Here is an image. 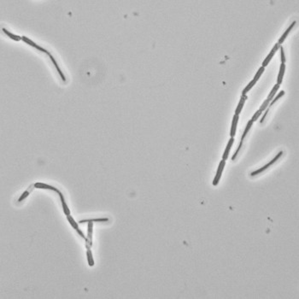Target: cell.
<instances>
[{"instance_id": "11", "label": "cell", "mask_w": 299, "mask_h": 299, "mask_svg": "<svg viewBox=\"0 0 299 299\" xmlns=\"http://www.w3.org/2000/svg\"><path fill=\"white\" fill-rule=\"evenodd\" d=\"M285 68L286 66L284 63H281L280 66H279V75H278V77H277V84L278 85H281L282 83V80H283V78H284V74L285 71Z\"/></svg>"}, {"instance_id": "6", "label": "cell", "mask_w": 299, "mask_h": 299, "mask_svg": "<svg viewBox=\"0 0 299 299\" xmlns=\"http://www.w3.org/2000/svg\"><path fill=\"white\" fill-rule=\"evenodd\" d=\"M67 219H68V220H69V222L70 223V225L73 227V228H75L76 231H77V233H79V234L81 236V238L82 239H85V235H84V233H82V231L79 228V225L77 224V222L75 221V220H74V218L71 216V215H67Z\"/></svg>"}, {"instance_id": "18", "label": "cell", "mask_w": 299, "mask_h": 299, "mask_svg": "<svg viewBox=\"0 0 299 299\" xmlns=\"http://www.w3.org/2000/svg\"><path fill=\"white\" fill-rule=\"evenodd\" d=\"M269 104H270V101H269V100H268V99H266L264 102H263V104L261 105V107H260L259 110H261V111H264L266 109H268V108Z\"/></svg>"}, {"instance_id": "12", "label": "cell", "mask_w": 299, "mask_h": 299, "mask_svg": "<svg viewBox=\"0 0 299 299\" xmlns=\"http://www.w3.org/2000/svg\"><path fill=\"white\" fill-rule=\"evenodd\" d=\"M34 187H36V188H40V189L52 190V191H55L56 192H58V191H59V190L56 189V188L54 187V186H51L50 185L45 184V183H40V182H38V183L34 184Z\"/></svg>"}, {"instance_id": "23", "label": "cell", "mask_w": 299, "mask_h": 299, "mask_svg": "<svg viewBox=\"0 0 299 299\" xmlns=\"http://www.w3.org/2000/svg\"><path fill=\"white\" fill-rule=\"evenodd\" d=\"M268 110H269L268 108L266 110V111H265V113H264V115H262V118L261 119V123H262V122H263V121H264V119L266 118V116H267V115H268Z\"/></svg>"}, {"instance_id": "19", "label": "cell", "mask_w": 299, "mask_h": 299, "mask_svg": "<svg viewBox=\"0 0 299 299\" xmlns=\"http://www.w3.org/2000/svg\"><path fill=\"white\" fill-rule=\"evenodd\" d=\"M262 111H261L260 110H258L256 113L254 114V115H252V118H251V121L254 122V121H257L258 120V118H259V116L261 115H262Z\"/></svg>"}, {"instance_id": "3", "label": "cell", "mask_w": 299, "mask_h": 299, "mask_svg": "<svg viewBox=\"0 0 299 299\" xmlns=\"http://www.w3.org/2000/svg\"><path fill=\"white\" fill-rule=\"evenodd\" d=\"M282 154H283V151H280V152H279L278 154L276 155L274 157V159L273 160H271L270 162H269L268 163H267L266 165H264L263 167H262L261 169H257V170H255V171H253L251 174H250V176H256V175H259V174H261V173H262V172H264L265 170L266 169H268L269 167L270 166H272V165L274 164V162H277L278 160L279 159V157L282 156Z\"/></svg>"}, {"instance_id": "2", "label": "cell", "mask_w": 299, "mask_h": 299, "mask_svg": "<svg viewBox=\"0 0 299 299\" xmlns=\"http://www.w3.org/2000/svg\"><path fill=\"white\" fill-rule=\"evenodd\" d=\"M85 222H88V224H87V239H85V246H86V249H88L91 248L92 244V240L93 223L91 220H83L80 221V223H85Z\"/></svg>"}, {"instance_id": "5", "label": "cell", "mask_w": 299, "mask_h": 299, "mask_svg": "<svg viewBox=\"0 0 299 299\" xmlns=\"http://www.w3.org/2000/svg\"><path fill=\"white\" fill-rule=\"evenodd\" d=\"M279 47H280V45H279L278 43H277V44H275V45H274L273 49L271 50V51L269 52L268 55L267 56V57H266V58L264 59V61L262 62V67H263V68H266V67L268 65V63H270V61H271V60H272V58L274 57V54L276 53V51H277V50L279 49Z\"/></svg>"}, {"instance_id": "14", "label": "cell", "mask_w": 299, "mask_h": 299, "mask_svg": "<svg viewBox=\"0 0 299 299\" xmlns=\"http://www.w3.org/2000/svg\"><path fill=\"white\" fill-rule=\"evenodd\" d=\"M253 123H254V122H253L251 120H249V121H248V123H247L246 127H245V129H244V133H243V135H242V138H241V143H243V141H244V140L245 139V137H246L247 133H249V131L250 130V128H251V127H252Z\"/></svg>"}, {"instance_id": "13", "label": "cell", "mask_w": 299, "mask_h": 299, "mask_svg": "<svg viewBox=\"0 0 299 299\" xmlns=\"http://www.w3.org/2000/svg\"><path fill=\"white\" fill-rule=\"evenodd\" d=\"M57 193H58V195H59L60 199H61V202H62V205H63V212H64V214H66V215H69L70 214L69 209V207H68V204H66V202H65L64 198H63V194H62V192H60V191H59Z\"/></svg>"}, {"instance_id": "16", "label": "cell", "mask_w": 299, "mask_h": 299, "mask_svg": "<svg viewBox=\"0 0 299 299\" xmlns=\"http://www.w3.org/2000/svg\"><path fill=\"white\" fill-rule=\"evenodd\" d=\"M86 256H87V262H88V264L91 267H92L94 265V261H93V257H92V251L90 250V249H87L86 251Z\"/></svg>"}, {"instance_id": "7", "label": "cell", "mask_w": 299, "mask_h": 299, "mask_svg": "<svg viewBox=\"0 0 299 299\" xmlns=\"http://www.w3.org/2000/svg\"><path fill=\"white\" fill-rule=\"evenodd\" d=\"M239 120V115H234L233 117V121H232V126H231V130H230V136L231 138H233L236 134V131H237V126H238V122Z\"/></svg>"}, {"instance_id": "4", "label": "cell", "mask_w": 299, "mask_h": 299, "mask_svg": "<svg viewBox=\"0 0 299 299\" xmlns=\"http://www.w3.org/2000/svg\"><path fill=\"white\" fill-rule=\"evenodd\" d=\"M225 165H226V161H225V160H221V161L220 162L218 169H217V171H216V174H215L214 180H213V185H214V186L219 184L220 177H221L222 173H223V169H224Z\"/></svg>"}, {"instance_id": "21", "label": "cell", "mask_w": 299, "mask_h": 299, "mask_svg": "<svg viewBox=\"0 0 299 299\" xmlns=\"http://www.w3.org/2000/svg\"><path fill=\"white\" fill-rule=\"evenodd\" d=\"M28 194H29V191H24L23 193H22V195L20 197V198H19V202H21V201H22V200H24L28 196Z\"/></svg>"}, {"instance_id": "9", "label": "cell", "mask_w": 299, "mask_h": 299, "mask_svg": "<svg viewBox=\"0 0 299 299\" xmlns=\"http://www.w3.org/2000/svg\"><path fill=\"white\" fill-rule=\"evenodd\" d=\"M233 143H234V139L233 138H230V140H228V143L227 145V147L225 149L224 153L222 155V160L226 161V160L228 158L230 154V150H231V148H232V146L233 145Z\"/></svg>"}, {"instance_id": "15", "label": "cell", "mask_w": 299, "mask_h": 299, "mask_svg": "<svg viewBox=\"0 0 299 299\" xmlns=\"http://www.w3.org/2000/svg\"><path fill=\"white\" fill-rule=\"evenodd\" d=\"M279 86H280V85H278V84H276V85H274V87H273V89L271 90V92H270V93L268 94V97L267 99L269 100V101L271 102V100L274 98V97L275 96V94H276V92L279 91Z\"/></svg>"}, {"instance_id": "22", "label": "cell", "mask_w": 299, "mask_h": 299, "mask_svg": "<svg viewBox=\"0 0 299 299\" xmlns=\"http://www.w3.org/2000/svg\"><path fill=\"white\" fill-rule=\"evenodd\" d=\"M242 145H243V143H241L240 142V145H239V146L238 147V149H237V150H236V152L234 153V155H233V156L232 157V160H234L235 158H236V156H237V155H238V153L239 152V150H240V148H241V146H242Z\"/></svg>"}, {"instance_id": "20", "label": "cell", "mask_w": 299, "mask_h": 299, "mask_svg": "<svg viewBox=\"0 0 299 299\" xmlns=\"http://www.w3.org/2000/svg\"><path fill=\"white\" fill-rule=\"evenodd\" d=\"M279 49H280V59H281V63H284V64H285V52H284V48L280 45V47H279Z\"/></svg>"}, {"instance_id": "17", "label": "cell", "mask_w": 299, "mask_h": 299, "mask_svg": "<svg viewBox=\"0 0 299 299\" xmlns=\"http://www.w3.org/2000/svg\"><path fill=\"white\" fill-rule=\"evenodd\" d=\"M284 94H285L284 91H280L279 94L277 95L275 98H274L273 99L271 100V102H270V104H269V106H272L273 104H275V103H276V102H277V101H278V100H279L280 98H282V97L284 96Z\"/></svg>"}, {"instance_id": "1", "label": "cell", "mask_w": 299, "mask_h": 299, "mask_svg": "<svg viewBox=\"0 0 299 299\" xmlns=\"http://www.w3.org/2000/svg\"><path fill=\"white\" fill-rule=\"evenodd\" d=\"M264 70H265V68H263L262 66L261 68H259L258 71H257V72H256V74L255 75L254 78H253V80H251L249 84L245 86V88L243 90V92H242V95H243V96H246V94L249 92L250 90H251V88H252V87H253V86L256 85V83L257 82V80H259L260 77H261V76H262V75L263 74Z\"/></svg>"}, {"instance_id": "10", "label": "cell", "mask_w": 299, "mask_h": 299, "mask_svg": "<svg viewBox=\"0 0 299 299\" xmlns=\"http://www.w3.org/2000/svg\"><path fill=\"white\" fill-rule=\"evenodd\" d=\"M246 99H247V96H243V95L241 96L240 100H239V104H238L237 108H236V110H235V115H239V114L241 113V111L243 110V107H244V103H245Z\"/></svg>"}, {"instance_id": "8", "label": "cell", "mask_w": 299, "mask_h": 299, "mask_svg": "<svg viewBox=\"0 0 299 299\" xmlns=\"http://www.w3.org/2000/svg\"><path fill=\"white\" fill-rule=\"evenodd\" d=\"M296 25V21H293L291 25L289 26V27L287 28V29L285 30L284 32V34H283L281 35V37L279 38V41H278V44H279V45H281L283 43H284V41L285 40H286V38H287V36L289 35V34H290V32L291 31V29L294 27V26Z\"/></svg>"}]
</instances>
